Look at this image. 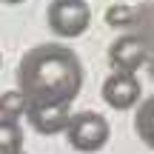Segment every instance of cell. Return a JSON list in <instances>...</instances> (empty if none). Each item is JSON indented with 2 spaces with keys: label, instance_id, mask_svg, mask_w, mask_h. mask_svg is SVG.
Here are the masks:
<instances>
[{
  "label": "cell",
  "instance_id": "1",
  "mask_svg": "<svg viewBox=\"0 0 154 154\" xmlns=\"http://www.w3.org/2000/svg\"><path fill=\"white\" fill-rule=\"evenodd\" d=\"M83 63L63 43H40L17 63V94L23 109L72 106L83 88Z\"/></svg>",
  "mask_w": 154,
  "mask_h": 154
},
{
  "label": "cell",
  "instance_id": "2",
  "mask_svg": "<svg viewBox=\"0 0 154 154\" xmlns=\"http://www.w3.org/2000/svg\"><path fill=\"white\" fill-rule=\"evenodd\" d=\"M63 131H66V140L74 151L91 154V151H100L109 143L111 128L106 123V117L97 114V111H74V114H69Z\"/></svg>",
  "mask_w": 154,
  "mask_h": 154
},
{
  "label": "cell",
  "instance_id": "3",
  "mask_svg": "<svg viewBox=\"0 0 154 154\" xmlns=\"http://www.w3.org/2000/svg\"><path fill=\"white\" fill-rule=\"evenodd\" d=\"M46 23L57 37H80L91 26V9L86 0H51Z\"/></svg>",
  "mask_w": 154,
  "mask_h": 154
},
{
  "label": "cell",
  "instance_id": "4",
  "mask_svg": "<svg viewBox=\"0 0 154 154\" xmlns=\"http://www.w3.org/2000/svg\"><path fill=\"white\" fill-rule=\"evenodd\" d=\"M149 60V40L146 34H123L109 46V63L114 72L137 74V69Z\"/></svg>",
  "mask_w": 154,
  "mask_h": 154
},
{
  "label": "cell",
  "instance_id": "5",
  "mask_svg": "<svg viewBox=\"0 0 154 154\" xmlns=\"http://www.w3.org/2000/svg\"><path fill=\"white\" fill-rule=\"evenodd\" d=\"M100 94H103V100L111 106V109L126 111V109H134V106L140 103V94H143V88H140L137 74L114 72V74H109V77L103 80Z\"/></svg>",
  "mask_w": 154,
  "mask_h": 154
},
{
  "label": "cell",
  "instance_id": "6",
  "mask_svg": "<svg viewBox=\"0 0 154 154\" xmlns=\"http://www.w3.org/2000/svg\"><path fill=\"white\" fill-rule=\"evenodd\" d=\"M26 120L32 123V128H37L40 134L51 137L60 134L66 128V120L72 114V106H46V109H23Z\"/></svg>",
  "mask_w": 154,
  "mask_h": 154
},
{
  "label": "cell",
  "instance_id": "7",
  "mask_svg": "<svg viewBox=\"0 0 154 154\" xmlns=\"http://www.w3.org/2000/svg\"><path fill=\"white\" fill-rule=\"evenodd\" d=\"M23 128L14 117L0 114V154H23Z\"/></svg>",
  "mask_w": 154,
  "mask_h": 154
},
{
  "label": "cell",
  "instance_id": "8",
  "mask_svg": "<svg viewBox=\"0 0 154 154\" xmlns=\"http://www.w3.org/2000/svg\"><path fill=\"white\" fill-rule=\"evenodd\" d=\"M134 17H137L134 9L126 6V3H114V6L106 9V23L114 26V29H123V26H128V23H134Z\"/></svg>",
  "mask_w": 154,
  "mask_h": 154
},
{
  "label": "cell",
  "instance_id": "9",
  "mask_svg": "<svg viewBox=\"0 0 154 154\" xmlns=\"http://www.w3.org/2000/svg\"><path fill=\"white\" fill-rule=\"evenodd\" d=\"M0 114H6V117H20L23 114V97L17 91H6V94H0Z\"/></svg>",
  "mask_w": 154,
  "mask_h": 154
},
{
  "label": "cell",
  "instance_id": "10",
  "mask_svg": "<svg viewBox=\"0 0 154 154\" xmlns=\"http://www.w3.org/2000/svg\"><path fill=\"white\" fill-rule=\"evenodd\" d=\"M140 137L151 143V100H146L143 111H140Z\"/></svg>",
  "mask_w": 154,
  "mask_h": 154
},
{
  "label": "cell",
  "instance_id": "11",
  "mask_svg": "<svg viewBox=\"0 0 154 154\" xmlns=\"http://www.w3.org/2000/svg\"><path fill=\"white\" fill-rule=\"evenodd\" d=\"M0 3H6V6H17V3H23V0H0Z\"/></svg>",
  "mask_w": 154,
  "mask_h": 154
},
{
  "label": "cell",
  "instance_id": "12",
  "mask_svg": "<svg viewBox=\"0 0 154 154\" xmlns=\"http://www.w3.org/2000/svg\"><path fill=\"white\" fill-rule=\"evenodd\" d=\"M0 66H3V57H0Z\"/></svg>",
  "mask_w": 154,
  "mask_h": 154
}]
</instances>
